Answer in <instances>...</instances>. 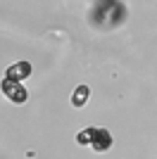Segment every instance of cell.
Segmentation results:
<instances>
[{"instance_id":"5","label":"cell","mask_w":157,"mask_h":159,"mask_svg":"<svg viewBox=\"0 0 157 159\" xmlns=\"http://www.w3.org/2000/svg\"><path fill=\"white\" fill-rule=\"evenodd\" d=\"M91 135H93V128H86L76 135V143L78 145H91Z\"/></svg>"},{"instance_id":"3","label":"cell","mask_w":157,"mask_h":159,"mask_svg":"<svg viewBox=\"0 0 157 159\" xmlns=\"http://www.w3.org/2000/svg\"><path fill=\"white\" fill-rule=\"evenodd\" d=\"M26 76H31V62H17L5 74V79H10V81H24Z\"/></svg>"},{"instance_id":"4","label":"cell","mask_w":157,"mask_h":159,"mask_svg":"<svg viewBox=\"0 0 157 159\" xmlns=\"http://www.w3.org/2000/svg\"><path fill=\"white\" fill-rule=\"evenodd\" d=\"M88 98H91V88L88 86H76V90H74V95H72V105L76 107H83L86 102H88Z\"/></svg>"},{"instance_id":"1","label":"cell","mask_w":157,"mask_h":159,"mask_svg":"<svg viewBox=\"0 0 157 159\" xmlns=\"http://www.w3.org/2000/svg\"><path fill=\"white\" fill-rule=\"evenodd\" d=\"M2 93H5V98L10 100V102H14V105H24L26 100H29V93H26V88L21 86L19 81L5 79L2 81Z\"/></svg>"},{"instance_id":"2","label":"cell","mask_w":157,"mask_h":159,"mask_svg":"<svg viewBox=\"0 0 157 159\" xmlns=\"http://www.w3.org/2000/svg\"><path fill=\"white\" fill-rule=\"evenodd\" d=\"M91 147L95 152H107L112 147V135L107 128H93V135H91Z\"/></svg>"}]
</instances>
